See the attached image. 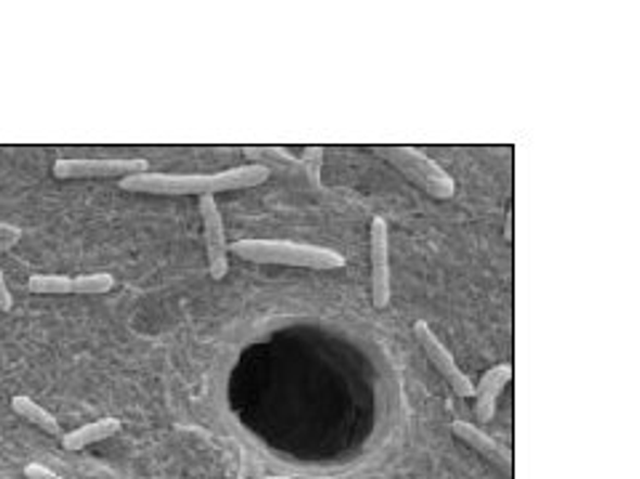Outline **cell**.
Wrapping results in <instances>:
<instances>
[{
  "label": "cell",
  "mask_w": 640,
  "mask_h": 479,
  "mask_svg": "<svg viewBox=\"0 0 640 479\" xmlns=\"http://www.w3.org/2000/svg\"><path fill=\"white\" fill-rule=\"evenodd\" d=\"M270 179V171L261 166H241L227 168L219 173H133V177L120 179V190L133 192V195H197L214 197L219 192L248 190V186H261Z\"/></svg>",
  "instance_id": "1"
},
{
  "label": "cell",
  "mask_w": 640,
  "mask_h": 479,
  "mask_svg": "<svg viewBox=\"0 0 640 479\" xmlns=\"http://www.w3.org/2000/svg\"><path fill=\"white\" fill-rule=\"evenodd\" d=\"M232 254L252 264H281L299 270L334 272L345 267V256L320 245L291 243V239H235Z\"/></svg>",
  "instance_id": "2"
},
{
  "label": "cell",
  "mask_w": 640,
  "mask_h": 479,
  "mask_svg": "<svg viewBox=\"0 0 640 479\" xmlns=\"http://www.w3.org/2000/svg\"><path fill=\"white\" fill-rule=\"evenodd\" d=\"M374 152L424 195L435 197V200H451L457 195V181L451 179V173L444 171L433 157L417 147H374Z\"/></svg>",
  "instance_id": "3"
},
{
  "label": "cell",
  "mask_w": 640,
  "mask_h": 479,
  "mask_svg": "<svg viewBox=\"0 0 640 479\" xmlns=\"http://www.w3.org/2000/svg\"><path fill=\"white\" fill-rule=\"evenodd\" d=\"M150 163L144 157H107V160H78V157H62L54 163V177L69 179H126L133 173L148 171Z\"/></svg>",
  "instance_id": "4"
},
{
  "label": "cell",
  "mask_w": 640,
  "mask_h": 479,
  "mask_svg": "<svg viewBox=\"0 0 640 479\" xmlns=\"http://www.w3.org/2000/svg\"><path fill=\"white\" fill-rule=\"evenodd\" d=\"M414 336L419 341V347H422L424 358L430 360V365L435 367V371L440 373V378L448 384V387L453 389V394L462 397V400H473L475 394V384L470 381L468 373H462V367L457 365L451 358V352L444 347V341H440L438 336H435V331L430 328L424 320H419L414 323Z\"/></svg>",
  "instance_id": "5"
},
{
  "label": "cell",
  "mask_w": 640,
  "mask_h": 479,
  "mask_svg": "<svg viewBox=\"0 0 640 479\" xmlns=\"http://www.w3.org/2000/svg\"><path fill=\"white\" fill-rule=\"evenodd\" d=\"M371 299L376 309L389 307L393 283H389V232L382 216L371 219Z\"/></svg>",
  "instance_id": "6"
},
{
  "label": "cell",
  "mask_w": 640,
  "mask_h": 479,
  "mask_svg": "<svg viewBox=\"0 0 640 479\" xmlns=\"http://www.w3.org/2000/svg\"><path fill=\"white\" fill-rule=\"evenodd\" d=\"M115 285L110 274H84V277H62V274H33L27 288L38 296H99Z\"/></svg>",
  "instance_id": "7"
},
{
  "label": "cell",
  "mask_w": 640,
  "mask_h": 479,
  "mask_svg": "<svg viewBox=\"0 0 640 479\" xmlns=\"http://www.w3.org/2000/svg\"><path fill=\"white\" fill-rule=\"evenodd\" d=\"M203 221V239H206V259H208V274L212 280H225L227 277V237H225V221L219 213V206L214 197H201L197 203Z\"/></svg>",
  "instance_id": "8"
},
{
  "label": "cell",
  "mask_w": 640,
  "mask_h": 479,
  "mask_svg": "<svg viewBox=\"0 0 640 479\" xmlns=\"http://www.w3.org/2000/svg\"><path fill=\"white\" fill-rule=\"evenodd\" d=\"M451 435L457 437L459 442H464L468 448H473L475 453H481L483 458L491 466H497L504 477L515 475V455H512L510 448H504L502 442L491 440L486 431H481L478 426L470 424V420H453Z\"/></svg>",
  "instance_id": "9"
},
{
  "label": "cell",
  "mask_w": 640,
  "mask_h": 479,
  "mask_svg": "<svg viewBox=\"0 0 640 479\" xmlns=\"http://www.w3.org/2000/svg\"><path fill=\"white\" fill-rule=\"evenodd\" d=\"M512 381V367L510 365H497L491 367V371H486L481 376V381L475 384V418L481 420V424H486V420L494 418V413H497V400L499 394H502L504 387Z\"/></svg>",
  "instance_id": "10"
},
{
  "label": "cell",
  "mask_w": 640,
  "mask_h": 479,
  "mask_svg": "<svg viewBox=\"0 0 640 479\" xmlns=\"http://www.w3.org/2000/svg\"><path fill=\"white\" fill-rule=\"evenodd\" d=\"M118 431H120L118 418L89 420V424H84V426H78V429L62 435V445H64V450H84L89 445H97V442L110 440V437H115Z\"/></svg>",
  "instance_id": "11"
},
{
  "label": "cell",
  "mask_w": 640,
  "mask_h": 479,
  "mask_svg": "<svg viewBox=\"0 0 640 479\" xmlns=\"http://www.w3.org/2000/svg\"><path fill=\"white\" fill-rule=\"evenodd\" d=\"M11 411H14L22 420H27V424L43 429L46 435L62 437V426H60V420H56L54 413L46 411L43 405H38V402L30 400V397H25V394L14 397V400H11Z\"/></svg>",
  "instance_id": "12"
},
{
  "label": "cell",
  "mask_w": 640,
  "mask_h": 479,
  "mask_svg": "<svg viewBox=\"0 0 640 479\" xmlns=\"http://www.w3.org/2000/svg\"><path fill=\"white\" fill-rule=\"evenodd\" d=\"M20 237H22V232L16 230V226L0 224V250H5V248H11V245H16V243H20Z\"/></svg>",
  "instance_id": "13"
},
{
  "label": "cell",
  "mask_w": 640,
  "mask_h": 479,
  "mask_svg": "<svg viewBox=\"0 0 640 479\" xmlns=\"http://www.w3.org/2000/svg\"><path fill=\"white\" fill-rule=\"evenodd\" d=\"M11 307H14V299H11L9 283H5L3 272H0V312H11Z\"/></svg>",
  "instance_id": "14"
},
{
  "label": "cell",
  "mask_w": 640,
  "mask_h": 479,
  "mask_svg": "<svg viewBox=\"0 0 640 479\" xmlns=\"http://www.w3.org/2000/svg\"><path fill=\"white\" fill-rule=\"evenodd\" d=\"M27 477L30 479H60L56 475H51V471L40 469V466H27Z\"/></svg>",
  "instance_id": "15"
},
{
  "label": "cell",
  "mask_w": 640,
  "mask_h": 479,
  "mask_svg": "<svg viewBox=\"0 0 640 479\" xmlns=\"http://www.w3.org/2000/svg\"><path fill=\"white\" fill-rule=\"evenodd\" d=\"M512 224H515V219H512V208L508 210V216H504V239L512 243V237H515V232H512Z\"/></svg>",
  "instance_id": "16"
},
{
  "label": "cell",
  "mask_w": 640,
  "mask_h": 479,
  "mask_svg": "<svg viewBox=\"0 0 640 479\" xmlns=\"http://www.w3.org/2000/svg\"><path fill=\"white\" fill-rule=\"evenodd\" d=\"M259 479H291V477H270V475H267V477H259Z\"/></svg>",
  "instance_id": "17"
}]
</instances>
